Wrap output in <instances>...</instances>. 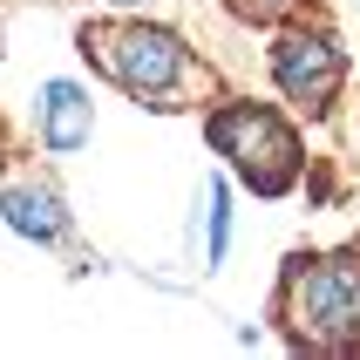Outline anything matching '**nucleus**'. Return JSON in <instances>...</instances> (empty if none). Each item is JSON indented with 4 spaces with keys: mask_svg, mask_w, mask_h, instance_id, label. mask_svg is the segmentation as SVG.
<instances>
[{
    "mask_svg": "<svg viewBox=\"0 0 360 360\" xmlns=\"http://www.w3.org/2000/svg\"><path fill=\"white\" fill-rule=\"evenodd\" d=\"M204 143H211V157L231 163V177H245L252 198H285L300 184V170H306L300 122L285 116V109H272V102H252V96L211 102Z\"/></svg>",
    "mask_w": 360,
    "mask_h": 360,
    "instance_id": "obj_3",
    "label": "nucleus"
},
{
    "mask_svg": "<svg viewBox=\"0 0 360 360\" xmlns=\"http://www.w3.org/2000/svg\"><path fill=\"white\" fill-rule=\"evenodd\" d=\"M102 7H116V14H150V7H163V0H102Z\"/></svg>",
    "mask_w": 360,
    "mask_h": 360,
    "instance_id": "obj_8",
    "label": "nucleus"
},
{
    "mask_svg": "<svg viewBox=\"0 0 360 360\" xmlns=\"http://www.w3.org/2000/svg\"><path fill=\"white\" fill-rule=\"evenodd\" d=\"M347 157L360 163V102H354V122H347Z\"/></svg>",
    "mask_w": 360,
    "mask_h": 360,
    "instance_id": "obj_9",
    "label": "nucleus"
},
{
    "mask_svg": "<svg viewBox=\"0 0 360 360\" xmlns=\"http://www.w3.org/2000/svg\"><path fill=\"white\" fill-rule=\"evenodd\" d=\"M89 96H82L75 82H41V96H34V129L41 143L55 150V157H68V150H82L89 143Z\"/></svg>",
    "mask_w": 360,
    "mask_h": 360,
    "instance_id": "obj_5",
    "label": "nucleus"
},
{
    "mask_svg": "<svg viewBox=\"0 0 360 360\" xmlns=\"http://www.w3.org/2000/svg\"><path fill=\"white\" fill-rule=\"evenodd\" d=\"M313 0H224V14L245 20V27H285L292 14H306Z\"/></svg>",
    "mask_w": 360,
    "mask_h": 360,
    "instance_id": "obj_7",
    "label": "nucleus"
},
{
    "mask_svg": "<svg viewBox=\"0 0 360 360\" xmlns=\"http://www.w3.org/2000/svg\"><path fill=\"white\" fill-rule=\"evenodd\" d=\"M272 82H279V96L300 109V122H326L333 109H340L347 48H340V34H333L313 7L292 14L279 34H272Z\"/></svg>",
    "mask_w": 360,
    "mask_h": 360,
    "instance_id": "obj_4",
    "label": "nucleus"
},
{
    "mask_svg": "<svg viewBox=\"0 0 360 360\" xmlns=\"http://www.w3.org/2000/svg\"><path fill=\"white\" fill-rule=\"evenodd\" d=\"M272 326L292 354H360V252H292L272 285Z\"/></svg>",
    "mask_w": 360,
    "mask_h": 360,
    "instance_id": "obj_2",
    "label": "nucleus"
},
{
    "mask_svg": "<svg viewBox=\"0 0 360 360\" xmlns=\"http://www.w3.org/2000/svg\"><path fill=\"white\" fill-rule=\"evenodd\" d=\"M0 211H7V224L20 238H34V245L68 238V211H61L55 184H0Z\"/></svg>",
    "mask_w": 360,
    "mask_h": 360,
    "instance_id": "obj_6",
    "label": "nucleus"
},
{
    "mask_svg": "<svg viewBox=\"0 0 360 360\" xmlns=\"http://www.w3.org/2000/svg\"><path fill=\"white\" fill-rule=\"evenodd\" d=\"M347 14H360V0H347Z\"/></svg>",
    "mask_w": 360,
    "mask_h": 360,
    "instance_id": "obj_10",
    "label": "nucleus"
},
{
    "mask_svg": "<svg viewBox=\"0 0 360 360\" xmlns=\"http://www.w3.org/2000/svg\"><path fill=\"white\" fill-rule=\"evenodd\" d=\"M82 55L102 82H116L129 102L157 109V116H184V109H211L224 102V75L191 48L184 34L157 27L143 14H102L82 20Z\"/></svg>",
    "mask_w": 360,
    "mask_h": 360,
    "instance_id": "obj_1",
    "label": "nucleus"
}]
</instances>
